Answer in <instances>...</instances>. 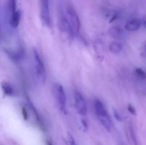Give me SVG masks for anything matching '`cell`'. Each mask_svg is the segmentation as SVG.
<instances>
[{"mask_svg": "<svg viewBox=\"0 0 146 145\" xmlns=\"http://www.w3.org/2000/svg\"><path fill=\"white\" fill-rule=\"evenodd\" d=\"M22 115L24 119H27V118H28V110L24 107H23L22 109Z\"/></svg>", "mask_w": 146, "mask_h": 145, "instance_id": "ffe728a7", "label": "cell"}, {"mask_svg": "<svg viewBox=\"0 0 146 145\" xmlns=\"http://www.w3.org/2000/svg\"><path fill=\"white\" fill-rule=\"evenodd\" d=\"M141 26V21L139 19H132L127 22L125 28L128 31H135Z\"/></svg>", "mask_w": 146, "mask_h": 145, "instance_id": "30bf717a", "label": "cell"}, {"mask_svg": "<svg viewBox=\"0 0 146 145\" xmlns=\"http://www.w3.org/2000/svg\"><path fill=\"white\" fill-rule=\"evenodd\" d=\"M67 17L72 30L73 35H78L81 28V22L76 11L73 7H69L67 8Z\"/></svg>", "mask_w": 146, "mask_h": 145, "instance_id": "277c9868", "label": "cell"}, {"mask_svg": "<svg viewBox=\"0 0 146 145\" xmlns=\"http://www.w3.org/2000/svg\"><path fill=\"white\" fill-rule=\"evenodd\" d=\"M108 34L113 38H122L124 36V33L121 28L118 26L111 27L108 30Z\"/></svg>", "mask_w": 146, "mask_h": 145, "instance_id": "8fae6325", "label": "cell"}, {"mask_svg": "<svg viewBox=\"0 0 146 145\" xmlns=\"http://www.w3.org/2000/svg\"><path fill=\"white\" fill-rule=\"evenodd\" d=\"M58 27L60 30L68 35H73L72 30L70 26L67 16H65L64 14H60L58 17Z\"/></svg>", "mask_w": 146, "mask_h": 145, "instance_id": "52a82bcc", "label": "cell"}, {"mask_svg": "<svg viewBox=\"0 0 146 145\" xmlns=\"http://www.w3.org/2000/svg\"><path fill=\"white\" fill-rule=\"evenodd\" d=\"M74 103L77 112L81 116H86L88 111L86 101L81 92L78 91L74 92Z\"/></svg>", "mask_w": 146, "mask_h": 145, "instance_id": "5b68a950", "label": "cell"}, {"mask_svg": "<svg viewBox=\"0 0 146 145\" xmlns=\"http://www.w3.org/2000/svg\"><path fill=\"white\" fill-rule=\"evenodd\" d=\"M113 113H114V117H115V119H118V120H119V121H122L123 119H122V117H121V115L119 114V112H118L116 110H115V109H114Z\"/></svg>", "mask_w": 146, "mask_h": 145, "instance_id": "d6986e66", "label": "cell"}, {"mask_svg": "<svg viewBox=\"0 0 146 145\" xmlns=\"http://www.w3.org/2000/svg\"><path fill=\"white\" fill-rule=\"evenodd\" d=\"M46 145H53V144L51 143L50 141L46 140Z\"/></svg>", "mask_w": 146, "mask_h": 145, "instance_id": "44dd1931", "label": "cell"}, {"mask_svg": "<svg viewBox=\"0 0 146 145\" xmlns=\"http://www.w3.org/2000/svg\"><path fill=\"white\" fill-rule=\"evenodd\" d=\"M94 108L100 123L106 130L111 131L113 128L112 120L103 102L99 100H95L94 102Z\"/></svg>", "mask_w": 146, "mask_h": 145, "instance_id": "6da1fadb", "label": "cell"}, {"mask_svg": "<svg viewBox=\"0 0 146 145\" xmlns=\"http://www.w3.org/2000/svg\"><path fill=\"white\" fill-rule=\"evenodd\" d=\"M1 89H2L3 92L6 95H8V96H12L14 95V89L13 88V87L11 86V85H10L9 83L6 82H1Z\"/></svg>", "mask_w": 146, "mask_h": 145, "instance_id": "9a60e30c", "label": "cell"}, {"mask_svg": "<svg viewBox=\"0 0 146 145\" xmlns=\"http://www.w3.org/2000/svg\"><path fill=\"white\" fill-rule=\"evenodd\" d=\"M126 134L127 138H128L130 144L131 145H137V140L136 138H135V132H134L133 129V127L131 126H129L127 128Z\"/></svg>", "mask_w": 146, "mask_h": 145, "instance_id": "5bb4252c", "label": "cell"}, {"mask_svg": "<svg viewBox=\"0 0 146 145\" xmlns=\"http://www.w3.org/2000/svg\"><path fill=\"white\" fill-rule=\"evenodd\" d=\"M108 49H109L110 52L112 53L118 54L122 51L123 46L121 43L118 42V41H112L110 43L109 45H108Z\"/></svg>", "mask_w": 146, "mask_h": 145, "instance_id": "4fadbf2b", "label": "cell"}, {"mask_svg": "<svg viewBox=\"0 0 146 145\" xmlns=\"http://www.w3.org/2000/svg\"><path fill=\"white\" fill-rule=\"evenodd\" d=\"M143 26H144V27H145V28H146V19L145 20V21H144V22H143Z\"/></svg>", "mask_w": 146, "mask_h": 145, "instance_id": "7402d4cb", "label": "cell"}, {"mask_svg": "<svg viewBox=\"0 0 146 145\" xmlns=\"http://www.w3.org/2000/svg\"><path fill=\"white\" fill-rule=\"evenodd\" d=\"M21 11H17L11 17L9 18V24L12 28H17L19 26L21 19Z\"/></svg>", "mask_w": 146, "mask_h": 145, "instance_id": "7c38bea8", "label": "cell"}, {"mask_svg": "<svg viewBox=\"0 0 146 145\" xmlns=\"http://www.w3.org/2000/svg\"><path fill=\"white\" fill-rule=\"evenodd\" d=\"M67 140H68V144L69 145H78L76 142L74 137L72 136V134H71L69 133V132L67 133Z\"/></svg>", "mask_w": 146, "mask_h": 145, "instance_id": "e0dca14e", "label": "cell"}, {"mask_svg": "<svg viewBox=\"0 0 146 145\" xmlns=\"http://www.w3.org/2000/svg\"><path fill=\"white\" fill-rule=\"evenodd\" d=\"M128 110L130 113L133 114V115H136V110H135V109L134 108V107H133L132 105H128Z\"/></svg>", "mask_w": 146, "mask_h": 145, "instance_id": "ac0fdd59", "label": "cell"}, {"mask_svg": "<svg viewBox=\"0 0 146 145\" xmlns=\"http://www.w3.org/2000/svg\"><path fill=\"white\" fill-rule=\"evenodd\" d=\"M40 16L43 24L46 26L51 25L49 0H40Z\"/></svg>", "mask_w": 146, "mask_h": 145, "instance_id": "8992f818", "label": "cell"}, {"mask_svg": "<svg viewBox=\"0 0 146 145\" xmlns=\"http://www.w3.org/2000/svg\"><path fill=\"white\" fill-rule=\"evenodd\" d=\"M26 102H27V107H28L29 112H31V115L34 116V117L35 118L36 120L38 122V123L41 124V118H40V117H39V115H38V112H37L36 109L35 107H34V105H33V103L31 102V101L30 100V99L29 98L28 96H27Z\"/></svg>", "mask_w": 146, "mask_h": 145, "instance_id": "9c48e42d", "label": "cell"}, {"mask_svg": "<svg viewBox=\"0 0 146 145\" xmlns=\"http://www.w3.org/2000/svg\"><path fill=\"white\" fill-rule=\"evenodd\" d=\"M145 53H146V44L145 45Z\"/></svg>", "mask_w": 146, "mask_h": 145, "instance_id": "603a6c76", "label": "cell"}, {"mask_svg": "<svg viewBox=\"0 0 146 145\" xmlns=\"http://www.w3.org/2000/svg\"><path fill=\"white\" fill-rule=\"evenodd\" d=\"M135 74L137 78L141 80L146 79V72L141 68H136L135 71Z\"/></svg>", "mask_w": 146, "mask_h": 145, "instance_id": "2e32d148", "label": "cell"}, {"mask_svg": "<svg viewBox=\"0 0 146 145\" xmlns=\"http://www.w3.org/2000/svg\"><path fill=\"white\" fill-rule=\"evenodd\" d=\"M53 94L57 102L58 108L61 112H66V95L63 87L59 83H55L53 86Z\"/></svg>", "mask_w": 146, "mask_h": 145, "instance_id": "3957f363", "label": "cell"}, {"mask_svg": "<svg viewBox=\"0 0 146 145\" xmlns=\"http://www.w3.org/2000/svg\"><path fill=\"white\" fill-rule=\"evenodd\" d=\"M17 11V1L16 0H7L6 12L9 16V19Z\"/></svg>", "mask_w": 146, "mask_h": 145, "instance_id": "ba28073f", "label": "cell"}, {"mask_svg": "<svg viewBox=\"0 0 146 145\" xmlns=\"http://www.w3.org/2000/svg\"><path fill=\"white\" fill-rule=\"evenodd\" d=\"M33 58L34 61L36 76L37 80L41 83H44V82L46 81V76L45 66H44L41 56L35 48L33 49Z\"/></svg>", "mask_w": 146, "mask_h": 145, "instance_id": "7a4b0ae2", "label": "cell"}]
</instances>
